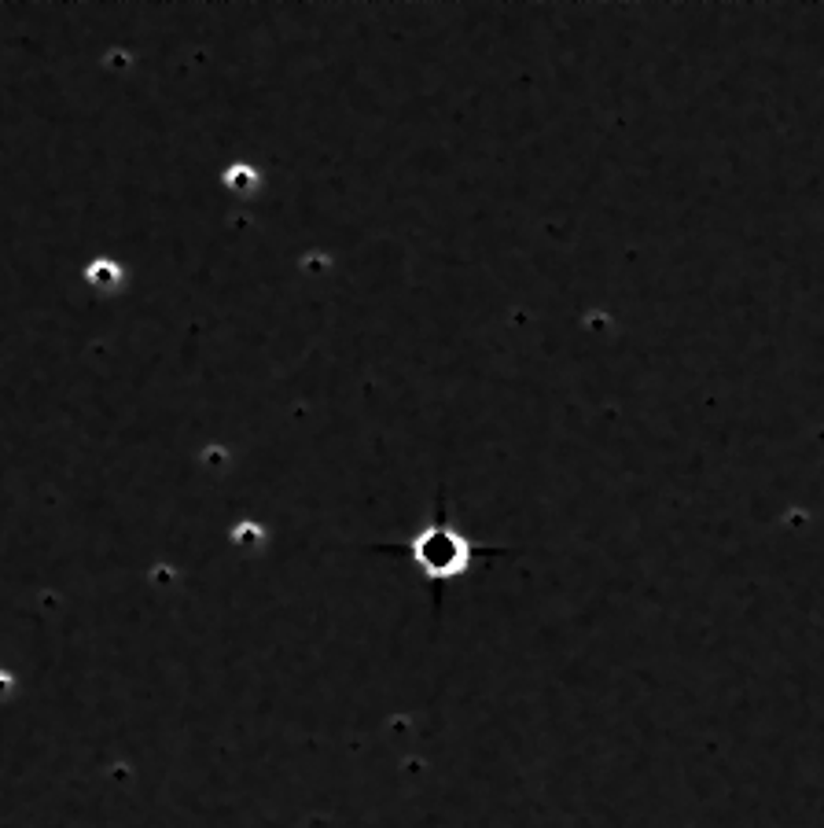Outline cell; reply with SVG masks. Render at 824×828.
<instances>
[{"label": "cell", "instance_id": "6da1fadb", "mask_svg": "<svg viewBox=\"0 0 824 828\" xmlns=\"http://www.w3.org/2000/svg\"><path fill=\"white\" fill-rule=\"evenodd\" d=\"M409 552V559L420 568V575L427 582H449V578H460L468 568H471V559L479 552H497V549H479L468 534H460V530L446 519V512L438 508L435 519L427 523L416 538H409L402 545Z\"/></svg>", "mask_w": 824, "mask_h": 828}]
</instances>
